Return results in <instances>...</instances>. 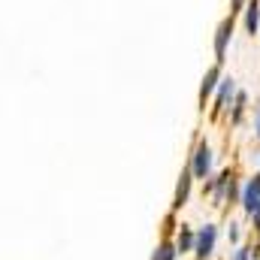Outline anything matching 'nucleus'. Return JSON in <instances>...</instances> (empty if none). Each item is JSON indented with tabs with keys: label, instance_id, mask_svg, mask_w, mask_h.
Here are the masks:
<instances>
[{
	"label": "nucleus",
	"instance_id": "obj_1",
	"mask_svg": "<svg viewBox=\"0 0 260 260\" xmlns=\"http://www.w3.org/2000/svg\"><path fill=\"white\" fill-rule=\"evenodd\" d=\"M215 239H218V230L212 224H206L200 233H197V245H194V254L200 260H206L212 251H215Z\"/></svg>",
	"mask_w": 260,
	"mask_h": 260
},
{
	"label": "nucleus",
	"instance_id": "obj_2",
	"mask_svg": "<svg viewBox=\"0 0 260 260\" xmlns=\"http://www.w3.org/2000/svg\"><path fill=\"white\" fill-rule=\"evenodd\" d=\"M230 37H233V15L224 18L221 27H218V34H215V61H218V64H221L224 55H227V43H230Z\"/></svg>",
	"mask_w": 260,
	"mask_h": 260
},
{
	"label": "nucleus",
	"instance_id": "obj_3",
	"mask_svg": "<svg viewBox=\"0 0 260 260\" xmlns=\"http://www.w3.org/2000/svg\"><path fill=\"white\" fill-rule=\"evenodd\" d=\"M191 170H194L197 179H206V176H209V170H212V148H209L206 142H200V145H197V154H194Z\"/></svg>",
	"mask_w": 260,
	"mask_h": 260
},
{
	"label": "nucleus",
	"instance_id": "obj_4",
	"mask_svg": "<svg viewBox=\"0 0 260 260\" xmlns=\"http://www.w3.org/2000/svg\"><path fill=\"white\" fill-rule=\"evenodd\" d=\"M242 206H245L248 215H254V212L260 209V176L248 179V185L242 188Z\"/></svg>",
	"mask_w": 260,
	"mask_h": 260
},
{
	"label": "nucleus",
	"instance_id": "obj_5",
	"mask_svg": "<svg viewBox=\"0 0 260 260\" xmlns=\"http://www.w3.org/2000/svg\"><path fill=\"white\" fill-rule=\"evenodd\" d=\"M191 173H194V170H185V173L179 176V185H176V200H173V206H176V209H182V206L188 203V194H191Z\"/></svg>",
	"mask_w": 260,
	"mask_h": 260
},
{
	"label": "nucleus",
	"instance_id": "obj_6",
	"mask_svg": "<svg viewBox=\"0 0 260 260\" xmlns=\"http://www.w3.org/2000/svg\"><path fill=\"white\" fill-rule=\"evenodd\" d=\"M215 85H218V67L206 70V76H203V85H200V106H206V100L212 97Z\"/></svg>",
	"mask_w": 260,
	"mask_h": 260
},
{
	"label": "nucleus",
	"instance_id": "obj_7",
	"mask_svg": "<svg viewBox=\"0 0 260 260\" xmlns=\"http://www.w3.org/2000/svg\"><path fill=\"white\" fill-rule=\"evenodd\" d=\"M176 254H179V245H173V242H160V245L154 248L151 260H176Z\"/></svg>",
	"mask_w": 260,
	"mask_h": 260
},
{
	"label": "nucleus",
	"instance_id": "obj_8",
	"mask_svg": "<svg viewBox=\"0 0 260 260\" xmlns=\"http://www.w3.org/2000/svg\"><path fill=\"white\" fill-rule=\"evenodd\" d=\"M257 21H260V6H257V0H251L248 3V12H245V30L254 34L257 30Z\"/></svg>",
	"mask_w": 260,
	"mask_h": 260
},
{
	"label": "nucleus",
	"instance_id": "obj_9",
	"mask_svg": "<svg viewBox=\"0 0 260 260\" xmlns=\"http://www.w3.org/2000/svg\"><path fill=\"white\" fill-rule=\"evenodd\" d=\"M176 245H179V251H191V248L197 245V236L191 233L188 224H182V233H179V242H176Z\"/></svg>",
	"mask_w": 260,
	"mask_h": 260
},
{
	"label": "nucleus",
	"instance_id": "obj_10",
	"mask_svg": "<svg viewBox=\"0 0 260 260\" xmlns=\"http://www.w3.org/2000/svg\"><path fill=\"white\" fill-rule=\"evenodd\" d=\"M233 91H236V88H233V79H227V82L221 85V91H218V103H215V112H218V109H224V103L233 97Z\"/></svg>",
	"mask_w": 260,
	"mask_h": 260
},
{
	"label": "nucleus",
	"instance_id": "obj_11",
	"mask_svg": "<svg viewBox=\"0 0 260 260\" xmlns=\"http://www.w3.org/2000/svg\"><path fill=\"white\" fill-rule=\"evenodd\" d=\"M242 106H245V94H239V97H236V112H233V121H239V118H242Z\"/></svg>",
	"mask_w": 260,
	"mask_h": 260
},
{
	"label": "nucleus",
	"instance_id": "obj_12",
	"mask_svg": "<svg viewBox=\"0 0 260 260\" xmlns=\"http://www.w3.org/2000/svg\"><path fill=\"white\" fill-rule=\"evenodd\" d=\"M233 260H248V248H239V251H236V257Z\"/></svg>",
	"mask_w": 260,
	"mask_h": 260
},
{
	"label": "nucleus",
	"instance_id": "obj_13",
	"mask_svg": "<svg viewBox=\"0 0 260 260\" xmlns=\"http://www.w3.org/2000/svg\"><path fill=\"white\" fill-rule=\"evenodd\" d=\"M239 239V230H236V224H230V242H236Z\"/></svg>",
	"mask_w": 260,
	"mask_h": 260
},
{
	"label": "nucleus",
	"instance_id": "obj_14",
	"mask_svg": "<svg viewBox=\"0 0 260 260\" xmlns=\"http://www.w3.org/2000/svg\"><path fill=\"white\" fill-rule=\"evenodd\" d=\"M230 3H233V9H239V6H242L245 0H230Z\"/></svg>",
	"mask_w": 260,
	"mask_h": 260
},
{
	"label": "nucleus",
	"instance_id": "obj_15",
	"mask_svg": "<svg viewBox=\"0 0 260 260\" xmlns=\"http://www.w3.org/2000/svg\"><path fill=\"white\" fill-rule=\"evenodd\" d=\"M257 133H260V127H257Z\"/></svg>",
	"mask_w": 260,
	"mask_h": 260
}]
</instances>
